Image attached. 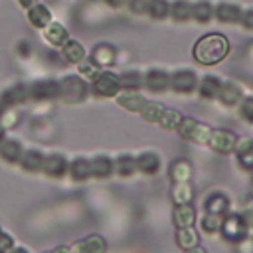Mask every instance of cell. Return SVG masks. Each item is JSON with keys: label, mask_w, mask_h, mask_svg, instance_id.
<instances>
[{"label": "cell", "mask_w": 253, "mask_h": 253, "mask_svg": "<svg viewBox=\"0 0 253 253\" xmlns=\"http://www.w3.org/2000/svg\"><path fill=\"white\" fill-rule=\"evenodd\" d=\"M164 109H166V107H164L162 103H158V101H148V99H146V103H144L142 109H140V117H142L146 123H156V125H158V121H160Z\"/></svg>", "instance_id": "37"}, {"label": "cell", "mask_w": 253, "mask_h": 253, "mask_svg": "<svg viewBox=\"0 0 253 253\" xmlns=\"http://www.w3.org/2000/svg\"><path fill=\"white\" fill-rule=\"evenodd\" d=\"M128 4V10L132 12V14H146L148 12V4H150V0H128L126 2Z\"/></svg>", "instance_id": "44"}, {"label": "cell", "mask_w": 253, "mask_h": 253, "mask_svg": "<svg viewBox=\"0 0 253 253\" xmlns=\"http://www.w3.org/2000/svg\"><path fill=\"white\" fill-rule=\"evenodd\" d=\"M0 125H2L4 128H14V126L18 125V113L12 111V109H6L4 115L0 117Z\"/></svg>", "instance_id": "42"}, {"label": "cell", "mask_w": 253, "mask_h": 253, "mask_svg": "<svg viewBox=\"0 0 253 253\" xmlns=\"http://www.w3.org/2000/svg\"><path fill=\"white\" fill-rule=\"evenodd\" d=\"M192 20L198 24H210L213 20V4L210 0H198L192 6Z\"/></svg>", "instance_id": "35"}, {"label": "cell", "mask_w": 253, "mask_h": 253, "mask_svg": "<svg viewBox=\"0 0 253 253\" xmlns=\"http://www.w3.org/2000/svg\"><path fill=\"white\" fill-rule=\"evenodd\" d=\"M91 93L97 95V97H103V99L117 97L121 93V75L103 69L99 73V77L91 83Z\"/></svg>", "instance_id": "7"}, {"label": "cell", "mask_w": 253, "mask_h": 253, "mask_svg": "<svg viewBox=\"0 0 253 253\" xmlns=\"http://www.w3.org/2000/svg\"><path fill=\"white\" fill-rule=\"evenodd\" d=\"M113 168H115V174L121 176V178H130L136 174V162H134V156L130 154H121L113 160Z\"/></svg>", "instance_id": "33"}, {"label": "cell", "mask_w": 253, "mask_h": 253, "mask_svg": "<svg viewBox=\"0 0 253 253\" xmlns=\"http://www.w3.org/2000/svg\"><path fill=\"white\" fill-rule=\"evenodd\" d=\"M233 154L237 158V164L245 172H253V136H241V138H237V144L233 148Z\"/></svg>", "instance_id": "15"}, {"label": "cell", "mask_w": 253, "mask_h": 253, "mask_svg": "<svg viewBox=\"0 0 253 253\" xmlns=\"http://www.w3.org/2000/svg\"><path fill=\"white\" fill-rule=\"evenodd\" d=\"M180 121H182V113H180L178 109L166 107L164 113H162V117H160V121H158V125H160V128H164V130H176L178 125H180Z\"/></svg>", "instance_id": "39"}, {"label": "cell", "mask_w": 253, "mask_h": 253, "mask_svg": "<svg viewBox=\"0 0 253 253\" xmlns=\"http://www.w3.org/2000/svg\"><path fill=\"white\" fill-rule=\"evenodd\" d=\"M221 221H223V215L211 213V211H204V215L200 217V229L206 235H215L221 229Z\"/></svg>", "instance_id": "36"}, {"label": "cell", "mask_w": 253, "mask_h": 253, "mask_svg": "<svg viewBox=\"0 0 253 253\" xmlns=\"http://www.w3.org/2000/svg\"><path fill=\"white\" fill-rule=\"evenodd\" d=\"M144 89L150 93H164L170 89V73L166 69H150L144 73Z\"/></svg>", "instance_id": "13"}, {"label": "cell", "mask_w": 253, "mask_h": 253, "mask_svg": "<svg viewBox=\"0 0 253 253\" xmlns=\"http://www.w3.org/2000/svg\"><path fill=\"white\" fill-rule=\"evenodd\" d=\"M219 233L225 241H231V243H239L241 239H245L249 235V225L245 221V215L243 213H225Z\"/></svg>", "instance_id": "4"}, {"label": "cell", "mask_w": 253, "mask_h": 253, "mask_svg": "<svg viewBox=\"0 0 253 253\" xmlns=\"http://www.w3.org/2000/svg\"><path fill=\"white\" fill-rule=\"evenodd\" d=\"M16 247V241H14V237L8 233V231H0V253H10L12 249Z\"/></svg>", "instance_id": "43"}, {"label": "cell", "mask_w": 253, "mask_h": 253, "mask_svg": "<svg viewBox=\"0 0 253 253\" xmlns=\"http://www.w3.org/2000/svg\"><path fill=\"white\" fill-rule=\"evenodd\" d=\"M107 6H111V8H123L128 0H103Z\"/></svg>", "instance_id": "48"}, {"label": "cell", "mask_w": 253, "mask_h": 253, "mask_svg": "<svg viewBox=\"0 0 253 253\" xmlns=\"http://www.w3.org/2000/svg\"><path fill=\"white\" fill-rule=\"evenodd\" d=\"M192 174H194V168H192L188 158H174L170 162V166H168V176H170L172 184H176V182H190Z\"/></svg>", "instance_id": "19"}, {"label": "cell", "mask_w": 253, "mask_h": 253, "mask_svg": "<svg viewBox=\"0 0 253 253\" xmlns=\"http://www.w3.org/2000/svg\"><path fill=\"white\" fill-rule=\"evenodd\" d=\"M26 47H28V43H26V42H22V43H20V49H18V51H20V53H22V55H28V53H30V51H28V49H26Z\"/></svg>", "instance_id": "52"}, {"label": "cell", "mask_w": 253, "mask_h": 253, "mask_svg": "<svg viewBox=\"0 0 253 253\" xmlns=\"http://www.w3.org/2000/svg\"><path fill=\"white\" fill-rule=\"evenodd\" d=\"M235 249H237V253H253V237L247 235L245 239L235 243Z\"/></svg>", "instance_id": "45"}, {"label": "cell", "mask_w": 253, "mask_h": 253, "mask_svg": "<svg viewBox=\"0 0 253 253\" xmlns=\"http://www.w3.org/2000/svg\"><path fill=\"white\" fill-rule=\"evenodd\" d=\"M24 154V146L18 138H6L0 142V160L6 164H20V158Z\"/></svg>", "instance_id": "18"}, {"label": "cell", "mask_w": 253, "mask_h": 253, "mask_svg": "<svg viewBox=\"0 0 253 253\" xmlns=\"http://www.w3.org/2000/svg\"><path fill=\"white\" fill-rule=\"evenodd\" d=\"M184 253H208V251L198 245V247H192V249H188V251H184Z\"/></svg>", "instance_id": "51"}, {"label": "cell", "mask_w": 253, "mask_h": 253, "mask_svg": "<svg viewBox=\"0 0 253 253\" xmlns=\"http://www.w3.org/2000/svg\"><path fill=\"white\" fill-rule=\"evenodd\" d=\"M176 132L182 140H188V142H194V144H200V146H208L211 126L194 119V117H182Z\"/></svg>", "instance_id": "3"}, {"label": "cell", "mask_w": 253, "mask_h": 253, "mask_svg": "<svg viewBox=\"0 0 253 253\" xmlns=\"http://www.w3.org/2000/svg\"><path fill=\"white\" fill-rule=\"evenodd\" d=\"M176 245H178L182 251H188V249H192V247H198V245H200V231H198L194 225L176 227Z\"/></svg>", "instance_id": "28"}, {"label": "cell", "mask_w": 253, "mask_h": 253, "mask_svg": "<svg viewBox=\"0 0 253 253\" xmlns=\"http://www.w3.org/2000/svg\"><path fill=\"white\" fill-rule=\"evenodd\" d=\"M67 174L73 182H85L91 178V162L89 158L85 156H77L69 162V168H67Z\"/></svg>", "instance_id": "27"}, {"label": "cell", "mask_w": 253, "mask_h": 253, "mask_svg": "<svg viewBox=\"0 0 253 253\" xmlns=\"http://www.w3.org/2000/svg\"><path fill=\"white\" fill-rule=\"evenodd\" d=\"M0 101L6 109H14V107H20L24 103H28V85L22 83V81H16L12 83L10 87H6L2 93H0Z\"/></svg>", "instance_id": "10"}, {"label": "cell", "mask_w": 253, "mask_h": 253, "mask_svg": "<svg viewBox=\"0 0 253 253\" xmlns=\"http://www.w3.org/2000/svg\"><path fill=\"white\" fill-rule=\"evenodd\" d=\"M4 130H6V128H4V126H2V125H0V142H2V140H4Z\"/></svg>", "instance_id": "54"}, {"label": "cell", "mask_w": 253, "mask_h": 253, "mask_svg": "<svg viewBox=\"0 0 253 253\" xmlns=\"http://www.w3.org/2000/svg\"><path fill=\"white\" fill-rule=\"evenodd\" d=\"M117 105L128 113H140L142 105L146 103V97L142 95V91H134V89H121V93L115 97Z\"/></svg>", "instance_id": "14"}, {"label": "cell", "mask_w": 253, "mask_h": 253, "mask_svg": "<svg viewBox=\"0 0 253 253\" xmlns=\"http://www.w3.org/2000/svg\"><path fill=\"white\" fill-rule=\"evenodd\" d=\"M43 253H71V251H69V245H57V247H53L49 251H43Z\"/></svg>", "instance_id": "49"}, {"label": "cell", "mask_w": 253, "mask_h": 253, "mask_svg": "<svg viewBox=\"0 0 253 253\" xmlns=\"http://www.w3.org/2000/svg\"><path fill=\"white\" fill-rule=\"evenodd\" d=\"M243 215H245V221H247V225H249V235L253 237V206H251L249 210H245Z\"/></svg>", "instance_id": "47"}, {"label": "cell", "mask_w": 253, "mask_h": 253, "mask_svg": "<svg viewBox=\"0 0 253 253\" xmlns=\"http://www.w3.org/2000/svg\"><path fill=\"white\" fill-rule=\"evenodd\" d=\"M144 87V75L136 69H130V71H125L121 75V89H134V91H140Z\"/></svg>", "instance_id": "38"}, {"label": "cell", "mask_w": 253, "mask_h": 253, "mask_svg": "<svg viewBox=\"0 0 253 253\" xmlns=\"http://www.w3.org/2000/svg\"><path fill=\"white\" fill-rule=\"evenodd\" d=\"M237 113H239V119L253 125V95H247L239 101L237 105Z\"/></svg>", "instance_id": "41"}, {"label": "cell", "mask_w": 253, "mask_h": 253, "mask_svg": "<svg viewBox=\"0 0 253 253\" xmlns=\"http://www.w3.org/2000/svg\"><path fill=\"white\" fill-rule=\"evenodd\" d=\"M69 162L63 154L59 152H51L43 156V166H42V174L49 176V178H63L67 174Z\"/></svg>", "instance_id": "12"}, {"label": "cell", "mask_w": 253, "mask_h": 253, "mask_svg": "<svg viewBox=\"0 0 253 253\" xmlns=\"http://www.w3.org/2000/svg\"><path fill=\"white\" fill-rule=\"evenodd\" d=\"M91 57L101 65V67H111L117 61V49L111 43H99L93 47Z\"/></svg>", "instance_id": "30"}, {"label": "cell", "mask_w": 253, "mask_h": 253, "mask_svg": "<svg viewBox=\"0 0 253 253\" xmlns=\"http://www.w3.org/2000/svg\"><path fill=\"white\" fill-rule=\"evenodd\" d=\"M85 55H87L85 45H83L79 40H71V38H69V40L61 45V57H63V61H67V63H71V65H77Z\"/></svg>", "instance_id": "26"}, {"label": "cell", "mask_w": 253, "mask_h": 253, "mask_svg": "<svg viewBox=\"0 0 253 253\" xmlns=\"http://www.w3.org/2000/svg\"><path fill=\"white\" fill-rule=\"evenodd\" d=\"M237 134L229 128H211L208 146L217 154H231L237 144Z\"/></svg>", "instance_id": "8"}, {"label": "cell", "mask_w": 253, "mask_h": 253, "mask_svg": "<svg viewBox=\"0 0 253 253\" xmlns=\"http://www.w3.org/2000/svg\"><path fill=\"white\" fill-rule=\"evenodd\" d=\"M0 231H2V227H0Z\"/></svg>", "instance_id": "56"}, {"label": "cell", "mask_w": 253, "mask_h": 253, "mask_svg": "<svg viewBox=\"0 0 253 253\" xmlns=\"http://www.w3.org/2000/svg\"><path fill=\"white\" fill-rule=\"evenodd\" d=\"M101 71H103V67H101L91 55H85V57L77 63V75L83 77L85 81H95Z\"/></svg>", "instance_id": "32"}, {"label": "cell", "mask_w": 253, "mask_h": 253, "mask_svg": "<svg viewBox=\"0 0 253 253\" xmlns=\"http://www.w3.org/2000/svg\"><path fill=\"white\" fill-rule=\"evenodd\" d=\"M243 16V8L237 2L223 0L213 8V18L221 24H239Z\"/></svg>", "instance_id": "11"}, {"label": "cell", "mask_w": 253, "mask_h": 253, "mask_svg": "<svg viewBox=\"0 0 253 253\" xmlns=\"http://www.w3.org/2000/svg\"><path fill=\"white\" fill-rule=\"evenodd\" d=\"M10 253H30V251H28L26 247H14V249H12Z\"/></svg>", "instance_id": "53"}, {"label": "cell", "mask_w": 253, "mask_h": 253, "mask_svg": "<svg viewBox=\"0 0 253 253\" xmlns=\"http://www.w3.org/2000/svg\"><path fill=\"white\" fill-rule=\"evenodd\" d=\"M146 16H150L152 20H166V18H170V2L168 0H150Z\"/></svg>", "instance_id": "40"}, {"label": "cell", "mask_w": 253, "mask_h": 253, "mask_svg": "<svg viewBox=\"0 0 253 253\" xmlns=\"http://www.w3.org/2000/svg\"><path fill=\"white\" fill-rule=\"evenodd\" d=\"M221 83H223L221 77L208 73V75H204V77L200 79V83H198V95H200L202 99L213 101V99H217V95H219Z\"/></svg>", "instance_id": "22"}, {"label": "cell", "mask_w": 253, "mask_h": 253, "mask_svg": "<svg viewBox=\"0 0 253 253\" xmlns=\"http://www.w3.org/2000/svg\"><path fill=\"white\" fill-rule=\"evenodd\" d=\"M59 81L57 79H36L28 85V99L34 103H47L57 99Z\"/></svg>", "instance_id": "6"}, {"label": "cell", "mask_w": 253, "mask_h": 253, "mask_svg": "<svg viewBox=\"0 0 253 253\" xmlns=\"http://www.w3.org/2000/svg\"><path fill=\"white\" fill-rule=\"evenodd\" d=\"M43 152L38 150V148H28L24 150L22 158H20V168L24 172H30V174H38L42 172V166H43Z\"/></svg>", "instance_id": "23"}, {"label": "cell", "mask_w": 253, "mask_h": 253, "mask_svg": "<svg viewBox=\"0 0 253 253\" xmlns=\"http://www.w3.org/2000/svg\"><path fill=\"white\" fill-rule=\"evenodd\" d=\"M172 221L176 227H188L196 223V208L192 204H182V206H174L172 211Z\"/></svg>", "instance_id": "29"}, {"label": "cell", "mask_w": 253, "mask_h": 253, "mask_svg": "<svg viewBox=\"0 0 253 253\" xmlns=\"http://www.w3.org/2000/svg\"><path fill=\"white\" fill-rule=\"evenodd\" d=\"M243 28H247V30H251L253 32V8H249V10H243V16H241V22H239Z\"/></svg>", "instance_id": "46"}, {"label": "cell", "mask_w": 253, "mask_h": 253, "mask_svg": "<svg viewBox=\"0 0 253 253\" xmlns=\"http://www.w3.org/2000/svg\"><path fill=\"white\" fill-rule=\"evenodd\" d=\"M243 97H245L243 95V89L235 81H223L221 83V89H219V95H217V101L223 107H237Z\"/></svg>", "instance_id": "17"}, {"label": "cell", "mask_w": 253, "mask_h": 253, "mask_svg": "<svg viewBox=\"0 0 253 253\" xmlns=\"http://www.w3.org/2000/svg\"><path fill=\"white\" fill-rule=\"evenodd\" d=\"M231 51V45H229V40L223 36V34H217V32H211V34H206L202 36L194 47H192V57L200 63V65H217L221 63Z\"/></svg>", "instance_id": "1"}, {"label": "cell", "mask_w": 253, "mask_h": 253, "mask_svg": "<svg viewBox=\"0 0 253 253\" xmlns=\"http://www.w3.org/2000/svg\"><path fill=\"white\" fill-rule=\"evenodd\" d=\"M89 162H91V178L103 180V178H109L111 174H115L113 158L107 154H97V156L89 158Z\"/></svg>", "instance_id": "24"}, {"label": "cell", "mask_w": 253, "mask_h": 253, "mask_svg": "<svg viewBox=\"0 0 253 253\" xmlns=\"http://www.w3.org/2000/svg\"><path fill=\"white\" fill-rule=\"evenodd\" d=\"M28 12V22L34 26V28H38V30H43L47 24H51L53 20H51V10L45 6V4H42V2H38L36 6H32L30 10H26Z\"/></svg>", "instance_id": "25"}, {"label": "cell", "mask_w": 253, "mask_h": 253, "mask_svg": "<svg viewBox=\"0 0 253 253\" xmlns=\"http://www.w3.org/2000/svg\"><path fill=\"white\" fill-rule=\"evenodd\" d=\"M204 211H211V213H219V215L229 213V198L221 190L210 192L204 200Z\"/></svg>", "instance_id": "20"}, {"label": "cell", "mask_w": 253, "mask_h": 253, "mask_svg": "<svg viewBox=\"0 0 253 253\" xmlns=\"http://www.w3.org/2000/svg\"><path fill=\"white\" fill-rule=\"evenodd\" d=\"M42 34H43V40H45L49 45H53V47H61V45L69 40L67 28H65L63 24H59V22L47 24V26L42 30Z\"/></svg>", "instance_id": "21"}, {"label": "cell", "mask_w": 253, "mask_h": 253, "mask_svg": "<svg viewBox=\"0 0 253 253\" xmlns=\"http://www.w3.org/2000/svg\"><path fill=\"white\" fill-rule=\"evenodd\" d=\"M198 83H200V77L194 69L182 67L170 73V91L178 95H192L194 91H198Z\"/></svg>", "instance_id": "5"}, {"label": "cell", "mask_w": 253, "mask_h": 253, "mask_svg": "<svg viewBox=\"0 0 253 253\" xmlns=\"http://www.w3.org/2000/svg\"><path fill=\"white\" fill-rule=\"evenodd\" d=\"M71 253H107V241L99 233H89L69 245Z\"/></svg>", "instance_id": "9"}, {"label": "cell", "mask_w": 253, "mask_h": 253, "mask_svg": "<svg viewBox=\"0 0 253 253\" xmlns=\"http://www.w3.org/2000/svg\"><path fill=\"white\" fill-rule=\"evenodd\" d=\"M38 2H40V0H18V4H20L24 10H30V8H32V6H36Z\"/></svg>", "instance_id": "50"}, {"label": "cell", "mask_w": 253, "mask_h": 253, "mask_svg": "<svg viewBox=\"0 0 253 253\" xmlns=\"http://www.w3.org/2000/svg\"><path fill=\"white\" fill-rule=\"evenodd\" d=\"M91 87L87 81L79 75H65L59 79V95L57 99L63 101L65 105H81L89 97Z\"/></svg>", "instance_id": "2"}, {"label": "cell", "mask_w": 253, "mask_h": 253, "mask_svg": "<svg viewBox=\"0 0 253 253\" xmlns=\"http://www.w3.org/2000/svg\"><path fill=\"white\" fill-rule=\"evenodd\" d=\"M192 2L188 0H174L170 4V18L178 24H186L192 20Z\"/></svg>", "instance_id": "34"}, {"label": "cell", "mask_w": 253, "mask_h": 253, "mask_svg": "<svg viewBox=\"0 0 253 253\" xmlns=\"http://www.w3.org/2000/svg\"><path fill=\"white\" fill-rule=\"evenodd\" d=\"M170 198H172L174 206L192 204V200H194V188H192V184L190 182H176V184H172Z\"/></svg>", "instance_id": "31"}, {"label": "cell", "mask_w": 253, "mask_h": 253, "mask_svg": "<svg viewBox=\"0 0 253 253\" xmlns=\"http://www.w3.org/2000/svg\"><path fill=\"white\" fill-rule=\"evenodd\" d=\"M4 111H6V107H4V105H2V101H0V117L4 115Z\"/></svg>", "instance_id": "55"}, {"label": "cell", "mask_w": 253, "mask_h": 253, "mask_svg": "<svg viewBox=\"0 0 253 253\" xmlns=\"http://www.w3.org/2000/svg\"><path fill=\"white\" fill-rule=\"evenodd\" d=\"M134 162H136V172H140L144 176H154L160 170V156L154 150H144V152L136 154Z\"/></svg>", "instance_id": "16"}]
</instances>
